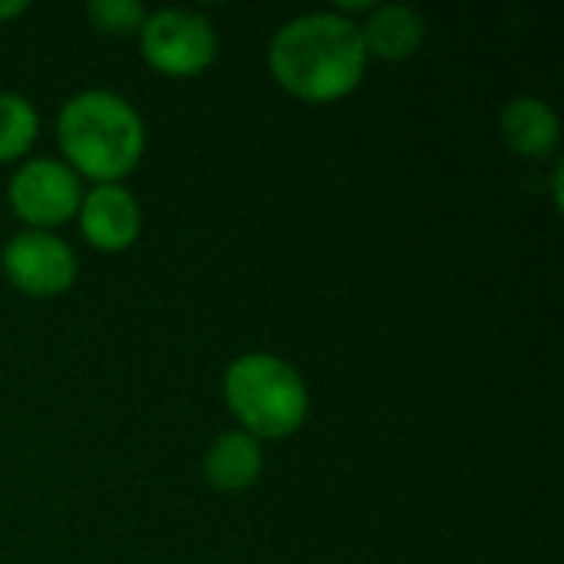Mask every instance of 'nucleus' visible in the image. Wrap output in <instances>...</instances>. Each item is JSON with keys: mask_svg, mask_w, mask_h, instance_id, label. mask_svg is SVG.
<instances>
[{"mask_svg": "<svg viewBox=\"0 0 564 564\" xmlns=\"http://www.w3.org/2000/svg\"><path fill=\"white\" fill-rule=\"evenodd\" d=\"M56 145L63 162L93 185H122L149 145L142 112L112 89H83L59 106Z\"/></svg>", "mask_w": 564, "mask_h": 564, "instance_id": "2", "label": "nucleus"}, {"mask_svg": "<svg viewBox=\"0 0 564 564\" xmlns=\"http://www.w3.org/2000/svg\"><path fill=\"white\" fill-rule=\"evenodd\" d=\"M0 271L23 297L50 301L76 284L79 258L56 231L23 228L0 248Z\"/></svg>", "mask_w": 564, "mask_h": 564, "instance_id": "6", "label": "nucleus"}, {"mask_svg": "<svg viewBox=\"0 0 564 564\" xmlns=\"http://www.w3.org/2000/svg\"><path fill=\"white\" fill-rule=\"evenodd\" d=\"M360 23L364 50L380 63H406L426 43V17L406 3H377Z\"/></svg>", "mask_w": 564, "mask_h": 564, "instance_id": "8", "label": "nucleus"}, {"mask_svg": "<svg viewBox=\"0 0 564 564\" xmlns=\"http://www.w3.org/2000/svg\"><path fill=\"white\" fill-rule=\"evenodd\" d=\"M221 400L238 430L258 443L301 433L311 413V393L301 370L268 350H251L228 364Z\"/></svg>", "mask_w": 564, "mask_h": 564, "instance_id": "3", "label": "nucleus"}, {"mask_svg": "<svg viewBox=\"0 0 564 564\" xmlns=\"http://www.w3.org/2000/svg\"><path fill=\"white\" fill-rule=\"evenodd\" d=\"M552 192H555V208H562V162H555V172H552Z\"/></svg>", "mask_w": 564, "mask_h": 564, "instance_id": "14", "label": "nucleus"}, {"mask_svg": "<svg viewBox=\"0 0 564 564\" xmlns=\"http://www.w3.org/2000/svg\"><path fill=\"white\" fill-rule=\"evenodd\" d=\"M360 23L337 10H311L284 20L268 40V73L294 99L330 106L354 96L367 76Z\"/></svg>", "mask_w": 564, "mask_h": 564, "instance_id": "1", "label": "nucleus"}, {"mask_svg": "<svg viewBox=\"0 0 564 564\" xmlns=\"http://www.w3.org/2000/svg\"><path fill=\"white\" fill-rule=\"evenodd\" d=\"M40 139V112L20 93H0V165H20Z\"/></svg>", "mask_w": 564, "mask_h": 564, "instance_id": "11", "label": "nucleus"}, {"mask_svg": "<svg viewBox=\"0 0 564 564\" xmlns=\"http://www.w3.org/2000/svg\"><path fill=\"white\" fill-rule=\"evenodd\" d=\"M149 10L139 0H89L86 20L106 36H139Z\"/></svg>", "mask_w": 564, "mask_h": 564, "instance_id": "12", "label": "nucleus"}, {"mask_svg": "<svg viewBox=\"0 0 564 564\" xmlns=\"http://www.w3.org/2000/svg\"><path fill=\"white\" fill-rule=\"evenodd\" d=\"M202 469L215 492H248L264 476V446L241 430L221 433L205 449Z\"/></svg>", "mask_w": 564, "mask_h": 564, "instance_id": "10", "label": "nucleus"}, {"mask_svg": "<svg viewBox=\"0 0 564 564\" xmlns=\"http://www.w3.org/2000/svg\"><path fill=\"white\" fill-rule=\"evenodd\" d=\"M26 10H30L26 0H0V23H10V20L23 17Z\"/></svg>", "mask_w": 564, "mask_h": 564, "instance_id": "13", "label": "nucleus"}, {"mask_svg": "<svg viewBox=\"0 0 564 564\" xmlns=\"http://www.w3.org/2000/svg\"><path fill=\"white\" fill-rule=\"evenodd\" d=\"M79 235L99 254L129 251L145 225L142 202L126 185H89L76 212Z\"/></svg>", "mask_w": 564, "mask_h": 564, "instance_id": "7", "label": "nucleus"}, {"mask_svg": "<svg viewBox=\"0 0 564 564\" xmlns=\"http://www.w3.org/2000/svg\"><path fill=\"white\" fill-rule=\"evenodd\" d=\"M502 142L522 159H555L562 149V116L542 96H516L499 116Z\"/></svg>", "mask_w": 564, "mask_h": 564, "instance_id": "9", "label": "nucleus"}, {"mask_svg": "<svg viewBox=\"0 0 564 564\" xmlns=\"http://www.w3.org/2000/svg\"><path fill=\"white\" fill-rule=\"evenodd\" d=\"M83 178L53 155L23 159L7 185V205L10 212L33 231H56L69 221H76L79 202H83Z\"/></svg>", "mask_w": 564, "mask_h": 564, "instance_id": "5", "label": "nucleus"}, {"mask_svg": "<svg viewBox=\"0 0 564 564\" xmlns=\"http://www.w3.org/2000/svg\"><path fill=\"white\" fill-rule=\"evenodd\" d=\"M145 66L169 79L202 76L218 56V30L195 7H159L139 30Z\"/></svg>", "mask_w": 564, "mask_h": 564, "instance_id": "4", "label": "nucleus"}]
</instances>
